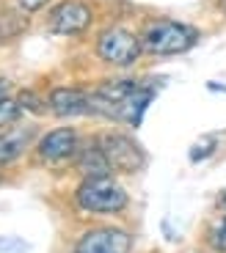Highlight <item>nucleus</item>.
Returning <instances> with one entry per match:
<instances>
[{
  "instance_id": "obj_1",
  "label": "nucleus",
  "mask_w": 226,
  "mask_h": 253,
  "mask_svg": "<svg viewBox=\"0 0 226 253\" xmlns=\"http://www.w3.org/2000/svg\"><path fill=\"white\" fill-rule=\"evenodd\" d=\"M196 42H199V31L190 22L171 19V17L149 19L144 31H141V47H144L146 55H155V58L182 55V52L193 50Z\"/></svg>"
},
{
  "instance_id": "obj_2",
  "label": "nucleus",
  "mask_w": 226,
  "mask_h": 253,
  "mask_svg": "<svg viewBox=\"0 0 226 253\" xmlns=\"http://www.w3.org/2000/svg\"><path fill=\"white\" fill-rule=\"evenodd\" d=\"M127 201H130L127 190L111 176L83 179L80 187L75 190V204L94 215H116L127 207Z\"/></svg>"
},
{
  "instance_id": "obj_3",
  "label": "nucleus",
  "mask_w": 226,
  "mask_h": 253,
  "mask_svg": "<svg viewBox=\"0 0 226 253\" xmlns=\"http://www.w3.org/2000/svg\"><path fill=\"white\" fill-rule=\"evenodd\" d=\"M94 52H97L100 61L124 69V66H132V63L144 55V47H141L138 33H132L130 28H124V25H111L97 36Z\"/></svg>"
},
{
  "instance_id": "obj_4",
  "label": "nucleus",
  "mask_w": 226,
  "mask_h": 253,
  "mask_svg": "<svg viewBox=\"0 0 226 253\" xmlns=\"http://www.w3.org/2000/svg\"><path fill=\"white\" fill-rule=\"evenodd\" d=\"M97 146L102 149V154L108 157L113 171H121V173H135L144 168L146 163V154L130 135L124 132H108L102 138H97Z\"/></svg>"
},
{
  "instance_id": "obj_5",
  "label": "nucleus",
  "mask_w": 226,
  "mask_h": 253,
  "mask_svg": "<svg viewBox=\"0 0 226 253\" xmlns=\"http://www.w3.org/2000/svg\"><path fill=\"white\" fill-rule=\"evenodd\" d=\"M94 11L86 0H61L47 14V28L58 36H80L91 28Z\"/></svg>"
},
{
  "instance_id": "obj_6",
  "label": "nucleus",
  "mask_w": 226,
  "mask_h": 253,
  "mask_svg": "<svg viewBox=\"0 0 226 253\" xmlns=\"http://www.w3.org/2000/svg\"><path fill=\"white\" fill-rule=\"evenodd\" d=\"M77 146H80V135L72 126H56L50 132H44L42 140L36 143V154L44 163H66L77 154Z\"/></svg>"
},
{
  "instance_id": "obj_7",
  "label": "nucleus",
  "mask_w": 226,
  "mask_h": 253,
  "mask_svg": "<svg viewBox=\"0 0 226 253\" xmlns=\"http://www.w3.org/2000/svg\"><path fill=\"white\" fill-rule=\"evenodd\" d=\"M132 248V237L121 228H91L77 240L75 253H130Z\"/></svg>"
},
{
  "instance_id": "obj_8",
  "label": "nucleus",
  "mask_w": 226,
  "mask_h": 253,
  "mask_svg": "<svg viewBox=\"0 0 226 253\" xmlns=\"http://www.w3.org/2000/svg\"><path fill=\"white\" fill-rule=\"evenodd\" d=\"M47 108L50 113L72 119V116H91V91L75 88V85H58L47 94Z\"/></svg>"
},
{
  "instance_id": "obj_9",
  "label": "nucleus",
  "mask_w": 226,
  "mask_h": 253,
  "mask_svg": "<svg viewBox=\"0 0 226 253\" xmlns=\"http://www.w3.org/2000/svg\"><path fill=\"white\" fill-rule=\"evenodd\" d=\"M152 99H155V91H152L149 85H138V88L119 105V121H127L130 126H138L141 121H144V113H146Z\"/></svg>"
},
{
  "instance_id": "obj_10",
  "label": "nucleus",
  "mask_w": 226,
  "mask_h": 253,
  "mask_svg": "<svg viewBox=\"0 0 226 253\" xmlns=\"http://www.w3.org/2000/svg\"><path fill=\"white\" fill-rule=\"evenodd\" d=\"M77 168H80V173L86 179H94V176H111V163H108V157L102 154V149L97 143H91L86 149V152L77 157Z\"/></svg>"
},
{
  "instance_id": "obj_11",
  "label": "nucleus",
  "mask_w": 226,
  "mask_h": 253,
  "mask_svg": "<svg viewBox=\"0 0 226 253\" xmlns=\"http://www.w3.org/2000/svg\"><path fill=\"white\" fill-rule=\"evenodd\" d=\"M25 143H28V132H8V135H0V165L14 163L19 154L25 152Z\"/></svg>"
},
{
  "instance_id": "obj_12",
  "label": "nucleus",
  "mask_w": 226,
  "mask_h": 253,
  "mask_svg": "<svg viewBox=\"0 0 226 253\" xmlns=\"http://www.w3.org/2000/svg\"><path fill=\"white\" fill-rule=\"evenodd\" d=\"M25 17H19L14 11H0V44H8L11 39H17L25 31Z\"/></svg>"
},
{
  "instance_id": "obj_13",
  "label": "nucleus",
  "mask_w": 226,
  "mask_h": 253,
  "mask_svg": "<svg viewBox=\"0 0 226 253\" xmlns=\"http://www.w3.org/2000/svg\"><path fill=\"white\" fill-rule=\"evenodd\" d=\"M19 116H22V105H19V99L8 96V99L0 102V129H3V126H11Z\"/></svg>"
},
{
  "instance_id": "obj_14",
  "label": "nucleus",
  "mask_w": 226,
  "mask_h": 253,
  "mask_svg": "<svg viewBox=\"0 0 226 253\" xmlns=\"http://www.w3.org/2000/svg\"><path fill=\"white\" fill-rule=\"evenodd\" d=\"M19 105H22V110H28V113H50V108H47V99H42L39 94H33V91H22V94L17 96Z\"/></svg>"
},
{
  "instance_id": "obj_15",
  "label": "nucleus",
  "mask_w": 226,
  "mask_h": 253,
  "mask_svg": "<svg viewBox=\"0 0 226 253\" xmlns=\"http://www.w3.org/2000/svg\"><path fill=\"white\" fill-rule=\"evenodd\" d=\"M210 245H213V251L226 253V215L215 220V226L210 228Z\"/></svg>"
},
{
  "instance_id": "obj_16",
  "label": "nucleus",
  "mask_w": 226,
  "mask_h": 253,
  "mask_svg": "<svg viewBox=\"0 0 226 253\" xmlns=\"http://www.w3.org/2000/svg\"><path fill=\"white\" fill-rule=\"evenodd\" d=\"M213 149H215V138L207 135V138H201L199 143L190 149V160H193V163H201V160H207L210 154H213Z\"/></svg>"
},
{
  "instance_id": "obj_17",
  "label": "nucleus",
  "mask_w": 226,
  "mask_h": 253,
  "mask_svg": "<svg viewBox=\"0 0 226 253\" xmlns=\"http://www.w3.org/2000/svg\"><path fill=\"white\" fill-rule=\"evenodd\" d=\"M14 3H17V8L22 14H36V11H42V8H47L50 0H14Z\"/></svg>"
},
{
  "instance_id": "obj_18",
  "label": "nucleus",
  "mask_w": 226,
  "mask_h": 253,
  "mask_svg": "<svg viewBox=\"0 0 226 253\" xmlns=\"http://www.w3.org/2000/svg\"><path fill=\"white\" fill-rule=\"evenodd\" d=\"M11 96V80H6V77H0V102L8 99Z\"/></svg>"
},
{
  "instance_id": "obj_19",
  "label": "nucleus",
  "mask_w": 226,
  "mask_h": 253,
  "mask_svg": "<svg viewBox=\"0 0 226 253\" xmlns=\"http://www.w3.org/2000/svg\"><path fill=\"white\" fill-rule=\"evenodd\" d=\"M218 8H221V11L226 14V0H218Z\"/></svg>"
}]
</instances>
